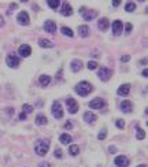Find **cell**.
I'll return each mask as SVG.
<instances>
[{"mask_svg":"<svg viewBox=\"0 0 148 167\" xmlns=\"http://www.w3.org/2000/svg\"><path fill=\"white\" fill-rule=\"evenodd\" d=\"M133 110V105H132V101L129 100H123L121 103V111L125 112V114H130Z\"/></svg>","mask_w":148,"mask_h":167,"instance_id":"9a60e30c","label":"cell"},{"mask_svg":"<svg viewBox=\"0 0 148 167\" xmlns=\"http://www.w3.org/2000/svg\"><path fill=\"white\" fill-rule=\"evenodd\" d=\"M125 32H126V34H129L132 32V23H126L125 25Z\"/></svg>","mask_w":148,"mask_h":167,"instance_id":"e575fe53","label":"cell"},{"mask_svg":"<svg viewBox=\"0 0 148 167\" xmlns=\"http://www.w3.org/2000/svg\"><path fill=\"white\" fill-rule=\"evenodd\" d=\"M136 137H137L139 140H143V138L145 137V131H144L141 127H139V126H136Z\"/></svg>","mask_w":148,"mask_h":167,"instance_id":"83f0119b","label":"cell"},{"mask_svg":"<svg viewBox=\"0 0 148 167\" xmlns=\"http://www.w3.org/2000/svg\"><path fill=\"white\" fill-rule=\"evenodd\" d=\"M123 30V23L121 22V21H114L112 22V34L114 36H119L121 33H122Z\"/></svg>","mask_w":148,"mask_h":167,"instance_id":"8fae6325","label":"cell"},{"mask_svg":"<svg viewBox=\"0 0 148 167\" xmlns=\"http://www.w3.org/2000/svg\"><path fill=\"white\" fill-rule=\"evenodd\" d=\"M48 123V119H47V117L45 115H43V114H38L36 117V125H40V126H44V125Z\"/></svg>","mask_w":148,"mask_h":167,"instance_id":"7402d4cb","label":"cell"},{"mask_svg":"<svg viewBox=\"0 0 148 167\" xmlns=\"http://www.w3.org/2000/svg\"><path fill=\"white\" fill-rule=\"evenodd\" d=\"M6 62H7V66L8 67H11V68H17L19 66V58L17 55H14V54H10V55L7 56V59H6Z\"/></svg>","mask_w":148,"mask_h":167,"instance_id":"ba28073f","label":"cell"},{"mask_svg":"<svg viewBox=\"0 0 148 167\" xmlns=\"http://www.w3.org/2000/svg\"><path fill=\"white\" fill-rule=\"evenodd\" d=\"M4 26V19H3V17L0 15V27H3Z\"/></svg>","mask_w":148,"mask_h":167,"instance_id":"7bdbcfd3","label":"cell"},{"mask_svg":"<svg viewBox=\"0 0 148 167\" xmlns=\"http://www.w3.org/2000/svg\"><path fill=\"white\" fill-rule=\"evenodd\" d=\"M71 14H73V8H71V6L69 4L67 1H65L61 7V15H63V17H70Z\"/></svg>","mask_w":148,"mask_h":167,"instance_id":"7c38bea8","label":"cell"},{"mask_svg":"<svg viewBox=\"0 0 148 167\" xmlns=\"http://www.w3.org/2000/svg\"><path fill=\"white\" fill-rule=\"evenodd\" d=\"M52 115L55 119H61L63 117V108H62V105L59 101H54V104H52Z\"/></svg>","mask_w":148,"mask_h":167,"instance_id":"5b68a950","label":"cell"},{"mask_svg":"<svg viewBox=\"0 0 148 167\" xmlns=\"http://www.w3.org/2000/svg\"><path fill=\"white\" fill-rule=\"evenodd\" d=\"M80 13H81L82 18L85 19V21H92V19H95L96 18V15H98V13H96L95 10H86L85 7H81Z\"/></svg>","mask_w":148,"mask_h":167,"instance_id":"277c9868","label":"cell"},{"mask_svg":"<svg viewBox=\"0 0 148 167\" xmlns=\"http://www.w3.org/2000/svg\"><path fill=\"white\" fill-rule=\"evenodd\" d=\"M111 4H112V6H114V7H118V6H119V4H121V1H118V0H115V1H112Z\"/></svg>","mask_w":148,"mask_h":167,"instance_id":"60d3db41","label":"cell"},{"mask_svg":"<svg viewBox=\"0 0 148 167\" xmlns=\"http://www.w3.org/2000/svg\"><path fill=\"white\" fill-rule=\"evenodd\" d=\"M38 84L41 85V87H48L49 84H51V77L49 75H45V74H43V75H40V78H38Z\"/></svg>","mask_w":148,"mask_h":167,"instance_id":"ffe728a7","label":"cell"},{"mask_svg":"<svg viewBox=\"0 0 148 167\" xmlns=\"http://www.w3.org/2000/svg\"><path fill=\"white\" fill-rule=\"evenodd\" d=\"M69 154L71 155V156H77V155L80 154V147L75 145V144L70 145V147H69Z\"/></svg>","mask_w":148,"mask_h":167,"instance_id":"cb8c5ba5","label":"cell"},{"mask_svg":"<svg viewBox=\"0 0 148 167\" xmlns=\"http://www.w3.org/2000/svg\"><path fill=\"white\" fill-rule=\"evenodd\" d=\"M18 52L22 58H28V56H30V54H32V48L28 45V44H22V45L19 47Z\"/></svg>","mask_w":148,"mask_h":167,"instance_id":"4fadbf2b","label":"cell"},{"mask_svg":"<svg viewBox=\"0 0 148 167\" xmlns=\"http://www.w3.org/2000/svg\"><path fill=\"white\" fill-rule=\"evenodd\" d=\"M71 136L70 134H67V133H63V134H61V137H59V141L62 142V144H69V142H71Z\"/></svg>","mask_w":148,"mask_h":167,"instance_id":"d4e9b609","label":"cell"},{"mask_svg":"<svg viewBox=\"0 0 148 167\" xmlns=\"http://www.w3.org/2000/svg\"><path fill=\"white\" fill-rule=\"evenodd\" d=\"M65 129H67V130H70V129H73V123H71V122H66V123H65Z\"/></svg>","mask_w":148,"mask_h":167,"instance_id":"d590c367","label":"cell"},{"mask_svg":"<svg viewBox=\"0 0 148 167\" xmlns=\"http://www.w3.org/2000/svg\"><path fill=\"white\" fill-rule=\"evenodd\" d=\"M114 163H115L117 167H128L129 166V159L126 156H123V155H119L114 159Z\"/></svg>","mask_w":148,"mask_h":167,"instance_id":"30bf717a","label":"cell"},{"mask_svg":"<svg viewBox=\"0 0 148 167\" xmlns=\"http://www.w3.org/2000/svg\"><path fill=\"white\" fill-rule=\"evenodd\" d=\"M17 21H18L19 25L22 26H28L30 23V18H29V14L26 11H21V13L17 15Z\"/></svg>","mask_w":148,"mask_h":167,"instance_id":"52a82bcc","label":"cell"},{"mask_svg":"<svg viewBox=\"0 0 148 167\" xmlns=\"http://www.w3.org/2000/svg\"><path fill=\"white\" fill-rule=\"evenodd\" d=\"M56 80H62V70H59V74H56Z\"/></svg>","mask_w":148,"mask_h":167,"instance_id":"f6af8a7d","label":"cell"},{"mask_svg":"<svg viewBox=\"0 0 148 167\" xmlns=\"http://www.w3.org/2000/svg\"><path fill=\"white\" fill-rule=\"evenodd\" d=\"M47 4H48L52 10H56L58 7L61 6V1H59V0H47Z\"/></svg>","mask_w":148,"mask_h":167,"instance_id":"484cf974","label":"cell"},{"mask_svg":"<svg viewBox=\"0 0 148 167\" xmlns=\"http://www.w3.org/2000/svg\"><path fill=\"white\" fill-rule=\"evenodd\" d=\"M32 111H33V107H32L30 104H24L22 105V112H25L26 115H28V114H30Z\"/></svg>","mask_w":148,"mask_h":167,"instance_id":"f546056e","label":"cell"},{"mask_svg":"<svg viewBox=\"0 0 148 167\" xmlns=\"http://www.w3.org/2000/svg\"><path fill=\"white\" fill-rule=\"evenodd\" d=\"M118 129H123L125 127V122H123V119H117V122H115Z\"/></svg>","mask_w":148,"mask_h":167,"instance_id":"836d02e7","label":"cell"},{"mask_svg":"<svg viewBox=\"0 0 148 167\" xmlns=\"http://www.w3.org/2000/svg\"><path fill=\"white\" fill-rule=\"evenodd\" d=\"M135 10H136V4H135V3H132V1L126 3V6H125V11L132 13V11H135Z\"/></svg>","mask_w":148,"mask_h":167,"instance_id":"f1b7e54d","label":"cell"},{"mask_svg":"<svg viewBox=\"0 0 148 167\" xmlns=\"http://www.w3.org/2000/svg\"><path fill=\"white\" fill-rule=\"evenodd\" d=\"M78 33H80L81 37H88V34H89V27L86 25L78 26Z\"/></svg>","mask_w":148,"mask_h":167,"instance_id":"603a6c76","label":"cell"},{"mask_svg":"<svg viewBox=\"0 0 148 167\" xmlns=\"http://www.w3.org/2000/svg\"><path fill=\"white\" fill-rule=\"evenodd\" d=\"M70 67H71V71L78 73L81 68H82V62H81L80 59H74V60H71V63H70Z\"/></svg>","mask_w":148,"mask_h":167,"instance_id":"ac0fdd59","label":"cell"},{"mask_svg":"<svg viewBox=\"0 0 148 167\" xmlns=\"http://www.w3.org/2000/svg\"><path fill=\"white\" fill-rule=\"evenodd\" d=\"M66 107H67V110L70 114H75V112L78 111V103H77L75 99H73V97H67V99H66Z\"/></svg>","mask_w":148,"mask_h":167,"instance_id":"8992f818","label":"cell"},{"mask_svg":"<svg viewBox=\"0 0 148 167\" xmlns=\"http://www.w3.org/2000/svg\"><path fill=\"white\" fill-rule=\"evenodd\" d=\"M17 7H18V4H15V3H12L11 6H10V10H15Z\"/></svg>","mask_w":148,"mask_h":167,"instance_id":"ee69618b","label":"cell"},{"mask_svg":"<svg viewBox=\"0 0 148 167\" xmlns=\"http://www.w3.org/2000/svg\"><path fill=\"white\" fill-rule=\"evenodd\" d=\"M86 66H88V68H89V70H95V68H98V63L95 62V60H89Z\"/></svg>","mask_w":148,"mask_h":167,"instance_id":"4dcf8cb0","label":"cell"},{"mask_svg":"<svg viewBox=\"0 0 148 167\" xmlns=\"http://www.w3.org/2000/svg\"><path fill=\"white\" fill-rule=\"evenodd\" d=\"M38 45H40L41 48H54V43L49 41V40H47V38H40V40H38Z\"/></svg>","mask_w":148,"mask_h":167,"instance_id":"44dd1931","label":"cell"},{"mask_svg":"<svg viewBox=\"0 0 148 167\" xmlns=\"http://www.w3.org/2000/svg\"><path fill=\"white\" fill-rule=\"evenodd\" d=\"M96 119H98V117L91 111H86L84 114V121H85L86 123H93V122H96Z\"/></svg>","mask_w":148,"mask_h":167,"instance_id":"d6986e66","label":"cell"},{"mask_svg":"<svg viewBox=\"0 0 148 167\" xmlns=\"http://www.w3.org/2000/svg\"><path fill=\"white\" fill-rule=\"evenodd\" d=\"M74 91H75L77 95H80L81 97H85V96H88V95L93 91V87L89 84V82H86V81H81L80 84L75 85Z\"/></svg>","mask_w":148,"mask_h":167,"instance_id":"6da1fadb","label":"cell"},{"mask_svg":"<svg viewBox=\"0 0 148 167\" xmlns=\"http://www.w3.org/2000/svg\"><path fill=\"white\" fill-rule=\"evenodd\" d=\"M38 167H51V164L47 162H41V163H38Z\"/></svg>","mask_w":148,"mask_h":167,"instance_id":"8d00e7d4","label":"cell"},{"mask_svg":"<svg viewBox=\"0 0 148 167\" xmlns=\"http://www.w3.org/2000/svg\"><path fill=\"white\" fill-rule=\"evenodd\" d=\"M112 75V71H111L108 67H104V66H102V67L99 68V71H98V77L100 78L102 81H108L110 80V77Z\"/></svg>","mask_w":148,"mask_h":167,"instance_id":"3957f363","label":"cell"},{"mask_svg":"<svg viewBox=\"0 0 148 167\" xmlns=\"http://www.w3.org/2000/svg\"><path fill=\"white\" fill-rule=\"evenodd\" d=\"M108 151H110L111 154H114V152H117V148H115V147H110V148H108Z\"/></svg>","mask_w":148,"mask_h":167,"instance_id":"b9f144b4","label":"cell"},{"mask_svg":"<svg viewBox=\"0 0 148 167\" xmlns=\"http://www.w3.org/2000/svg\"><path fill=\"white\" fill-rule=\"evenodd\" d=\"M106 136H107V130H106V129H103V130H100V133H99L98 138H99V140H104V138H106Z\"/></svg>","mask_w":148,"mask_h":167,"instance_id":"1f68e13d","label":"cell"},{"mask_svg":"<svg viewBox=\"0 0 148 167\" xmlns=\"http://www.w3.org/2000/svg\"><path fill=\"white\" fill-rule=\"evenodd\" d=\"M61 32H62V34H65V36H67V37H73L74 36L73 30H71L70 27H66V26H63L61 29Z\"/></svg>","mask_w":148,"mask_h":167,"instance_id":"4316f807","label":"cell"},{"mask_svg":"<svg viewBox=\"0 0 148 167\" xmlns=\"http://www.w3.org/2000/svg\"><path fill=\"white\" fill-rule=\"evenodd\" d=\"M129 59H130L129 55H123L122 58H121V60H122V62H129Z\"/></svg>","mask_w":148,"mask_h":167,"instance_id":"74e56055","label":"cell"},{"mask_svg":"<svg viewBox=\"0 0 148 167\" xmlns=\"http://www.w3.org/2000/svg\"><path fill=\"white\" fill-rule=\"evenodd\" d=\"M130 92V84H123V85H121V87L118 88L117 93L119 95V96H128Z\"/></svg>","mask_w":148,"mask_h":167,"instance_id":"e0dca14e","label":"cell"},{"mask_svg":"<svg viewBox=\"0 0 148 167\" xmlns=\"http://www.w3.org/2000/svg\"><path fill=\"white\" fill-rule=\"evenodd\" d=\"M137 167H147V164H140V166H137Z\"/></svg>","mask_w":148,"mask_h":167,"instance_id":"bcb514c9","label":"cell"},{"mask_svg":"<svg viewBox=\"0 0 148 167\" xmlns=\"http://www.w3.org/2000/svg\"><path fill=\"white\" fill-rule=\"evenodd\" d=\"M44 30L47 32V33H55L56 32V23L54 21H45V23H44Z\"/></svg>","mask_w":148,"mask_h":167,"instance_id":"5bb4252c","label":"cell"},{"mask_svg":"<svg viewBox=\"0 0 148 167\" xmlns=\"http://www.w3.org/2000/svg\"><path fill=\"white\" fill-rule=\"evenodd\" d=\"M108 26H110V21H108L107 18H100V19H99V22H98L99 30L106 32L107 29H108Z\"/></svg>","mask_w":148,"mask_h":167,"instance_id":"2e32d148","label":"cell"},{"mask_svg":"<svg viewBox=\"0 0 148 167\" xmlns=\"http://www.w3.org/2000/svg\"><path fill=\"white\" fill-rule=\"evenodd\" d=\"M103 107H104V100L100 97H96L89 101V108H92V110H102Z\"/></svg>","mask_w":148,"mask_h":167,"instance_id":"9c48e42d","label":"cell"},{"mask_svg":"<svg viewBox=\"0 0 148 167\" xmlns=\"http://www.w3.org/2000/svg\"><path fill=\"white\" fill-rule=\"evenodd\" d=\"M26 117H28V115H26L25 112H22V114L19 115V119H21V121H24V119H26Z\"/></svg>","mask_w":148,"mask_h":167,"instance_id":"ab89813d","label":"cell"},{"mask_svg":"<svg viewBox=\"0 0 148 167\" xmlns=\"http://www.w3.org/2000/svg\"><path fill=\"white\" fill-rule=\"evenodd\" d=\"M49 149V140H45V138H40L37 140L36 144H34V152L40 156H44L47 155Z\"/></svg>","mask_w":148,"mask_h":167,"instance_id":"7a4b0ae2","label":"cell"},{"mask_svg":"<svg viewBox=\"0 0 148 167\" xmlns=\"http://www.w3.org/2000/svg\"><path fill=\"white\" fill-rule=\"evenodd\" d=\"M54 156H55L56 159H62V156H63V154H62V149L56 148L55 152H54Z\"/></svg>","mask_w":148,"mask_h":167,"instance_id":"d6a6232c","label":"cell"},{"mask_svg":"<svg viewBox=\"0 0 148 167\" xmlns=\"http://www.w3.org/2000/svg\"><path fill=\"white\" fill-rule=\"evenodd\" d=\"M141 74H143V77H145V78H147V77H148V70H147V68H144V70H143Z\"/></svg>","mask_w":148,"mask_h":167,"instance_id":"f35d334b","label":"cell"}]
</instances>
